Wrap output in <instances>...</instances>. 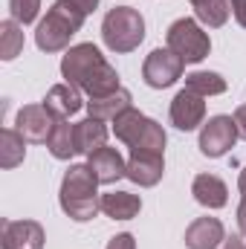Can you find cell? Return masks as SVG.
<instances>
[{
	"label": "cell",
	"instance_id": "cell-15",
	"mask_svg": "<svg viewBox=\"0 0 246 249\" xmlns=\"http://www.w3.org/2000/svg\"><path fill=\"white\" fill-rule=\"evenodd\" d=\"M191 194L206 209H223L229 203V188L217 174H197L191 183Z\"/></svg>",
	"mask_w": 246,
	"mask_h": 249
},
{
	"label": "cell",
	"instance_id": "cell-6",
	"mask_svg": "<svg viewBox=\"0 0 246 249\" xmlns=\"http://www.w3.org/2000/svg\"><path fill=\"white\" fill-rule=\"evenodd\" d=\"M183 70H185V61L177 53H171L165 47V50H154L145 58V64H142V78H145L148 87L165 90V87H171V84H177L183 78Z\"/></svg>",
	"mask_w": 246,
	"mask_h": 249
},
{
	"label": "cell",
	"instance_id": "cell-1",
	"mask_svg": "<svg viewBox=\"0 0 246 249\" xmlns=\"http://www.w3.org/2000/svg\"><path fill=\"white\" fill-rule=\"evenodd\" d=\"M61 75L67 78V84L78 87L90 99L107 96V93H113V90L122 87L116 67H110L107 58L99 53V47H93V44H75V47H70L67 55L61 58Z\"/></svg>",
	"mask_w": 246,
	"mask_h": 249
},
{
	"label": "cell",
	"instance_id": "cell-33",
	"mask_svg": "<svg viewBox=\"0 0 246 249\" xmlns=\"http://www.w3.org/2000/svg\"><path fill=\"white\" fill-rule=\"evenodd\" d=\"M229 6H232V12H235V9H241V6H246V0H229Z\"/></svg>",
	"mask_w": 246,
	"mask_h": 249
},
{
	"label": "cell",
	"instance_id": "cell-2",
	"mask_svg": "<svg viewBox=\"0 0 246 249\" xmlns=\"http://www.w3.org/2000/svg\"><path fill=\"white\" fill-rule=\"evenodd\" d=\"M64 214L75 223H87L102 212V197H99V177L93 174L90 165H70V171L61 180L58 191Z\"/></svg>",
	"mask_w": 246,
	"mask_h": 249
},
{
	"label": "cell",
	"instance_id": "cell-30",
	"mask_svg": "<svg viewBox=\"0 0 246 249\" xmlns=\"http://www.w3.org/2000/svg\"><path fill=\"white\" fill-rule=\"evenodd\" d=\"M238 226H241V235L246 238V197H241V206H238Z\"/></svg>",
	"mask_w": 246,
	"mask_h": 249
},
{
	"label": "cell",
	"instance_id": "cell-3",
	"mask_svg": "<svg viewBox=\"0 0 246 249\" xmlns=\"http://www.w3.org/2000/svg\"><path fill=\"white\" fill-rule=\"evenodd\" d=\"M84 12L72 0H55L47 9V18L35 29V44L41 53H61L70 47V38L84 26Z\"/></svg>",
	"mask_w": 246,
	"mask_h": 249
},
{
	"label": "cell",
	"instance_id": "cell-27",
	"mask_svg": "<svg viewBox=\"0 0 246 249\" xmlns=\"http://www.w3.org/2000/svg\"><path fill=\"white\" fill-rule=\"evenodd\" d=\"M107 249H136V241L130 232H122V235H113L107 241Z\"/></svg>",
	"mask_w": 246,
	"mask_h": 249
},
{
	"label": "cell",
	"instance_id": "cell-32",
	"mask_svg": "<svg viewBox=\"0 0 246 249\" xmlns=\"http://www.w3.org/2000/svg\"><path fill=\"white\" fill-rule=\"evenodd\" d=\"M238 188H241V197H246V168L241 171V177H238Z\"/></svg>",
	"mask_w": 246,
	"mask_h": 249
},
{
	"label": "cell",
	"instance_id": "cell-8",
	"mask_svg": "<svg viewBox=\"0 0 246 249\" xmlns=\"http://www.w3.org/2000/svg\"><path fill=\"white\" fill-rule=\"evenodd\" d=\"M55 124H58V119H55L44 105H23V107L18 110V119H15L18 133H20L26 142H38V145L50 139V133L55 130Z\"/></svg>",
	"mask_w": 246,
	"mask_h": 249
},
{
	"label": "cell",
	"instance_id": "cell-5",
	"mask_svg": "<svg viewBox=\"0 0 246 249\" xmlns=\"http://www.w3.org/2000/svg\"><path fill=\"white\" fill-rule=\"evenodd\" d=\"M168 50L177 53L185 64H200L209 50H211V41H209V32L200 26L197 18H180L168 26Z\"/></svg>",
	"mask_w": 246,
	"mask_h": 249
},
{
	"label": "cell",
	"instance_id": "cell-10",
	"mask_svg": "<svg viewBox=\"0 0 246 249\" xmlns=\"http://www.w3.org/2000/svg\"><path fill=\"white\" fill-rule=\"evenodd\" d=\"M44 226L38 220H3L0 247L3 249H44Z\"/></svg>",
	"mask_w": 246,
	"mask_h": 249
},
{
	"label": "cell",
	"instance_id": "cell-4",
	"mask_svg": "<svg viewBox=\"0 0 246 249\" xmlns=\"http://www.w3.org/2000/svg\"><path fill=\"white\" fill-rule=\"evenodd\" d=\"M102 41L110 53H133L145 41V18L133 6H116L102 20Z\"/></svg>",
	"mask_w": 246,
	"mask_h": 249
},
{
	"label": "cell",
	"instance_id": "cell-21",
	"mask_svg": "<svg viewBox=\"0 0 246 249\" xmlns=\"http://www.w3.org/2000/svg\"><path fill=\"white\" fill-rule=\"evenodd\" d=\"M26 157V139L18 133V127H3L0 133V165L18 168Z\"/></svg>",
	"mask_w": 246,
	"mask_h": 249
},
{
	"label": "cell",
	"instance_id": "cell-19",
	"mask_svg": "<svg viewBox=\"0 0 246 249\" xmlns=\"http://www.w3.org/2000/svg\"><path fill=\"white\" fill-rule=\"evenodd\" d=\"M188 3L194 9V18L209 29H220L229 20V12H232L229 0H188Z\"/></svg>",
	"mask_w": 246,
	"mask_h": 249
},
{
	"label": "cell",
	"instance_id": "cell-16",
	"mask_svg": "<svg viewBox=\"0 0 246 249\" xmlns=\"http://www.w3.org/2000/svg\"><path fill=\"white\" fill-rule=\"evenodd\" d=\"M127 107H133V99H130V90H124V87L87 102V113H90L93 119H102V122H113V119H116L119 113H124Z\"/></svg>",
	"mask_w": 246,
	"mask_h": 249
},
{
	"label": "cell",
	"instance_id": "cell-28",
	"mask_svg": "<svg viewBox=\"0 0 246 249\" xmlns=\"http://www.w3.org/2000/svg\"><path fill=\"white\" fill-rule=\"evenodd\" d=\"M235 124H238V133H241V139H246V105H241L238 110H235Z\"/></svg>",
	"mask_w": 246,
	"mask_h": 249
},
{
	"label": "cell",
	"instance_id": "cell-22",
	"mask_svg": "<svg viewBox=\"0 0 246 249\" xmlns=\"http://www.w3.org/2000/svg\"><path fill=\"white\" fill-rule=\"evenodd\" d=\"M185 87H188L191 93H197V96L209 99V96H220V93H226V78H223L220 72L197 70V72L185 75Z\"/></svg>",
	"mask_w": 246,
	"mask_h": 249
},
{
	"label": "cell",
	"instance_id": "cell-12",
	"mask_svg": "<svg viewBox=\"0 0 246 249\" xmlns=\"http://www.w3.org/2000/svg\"><path fill=\"white\" fill-rule=\"evenodd\" d=\"M84 105H87V102L81 99V90L72 87V84H67V81L50 87L47 96H44V107H47L55 119H70V116H75Z\"/></svg>",
	"mask_w": 246,
	"mask_h": 249
},
{
	"label": "cell",
	"instance_id": "cell-24",
	"mask_svg": "<svg viewBox=\"0 0 246 249\" xmlns=\"http://www.w3.org/2000/svg\"><path fill=\"white\" fill-rule=\"evenodd\" d=\"M20 50H23V26L9 18L0 23V58L12 61L20 55Z\"/></svg>",
	"mask_w": 246,
	"mask_h": 249
},
{
	"label": "cell",
	"instance_id": "cell-14",
	"mask_svg": "<svg viewBox=\"0 0 246 249\" xmlns=\"http://www.w3.org/2000/svg\"><path fill=\"white\" fill-rule=\"evenodd\" d=\"M87 165L93 168V174L99 177L102 186H113L116 180H122L124 174H127V162L122 160V154L116 148H107V145L99 148L96 154H90Z\"/></svg>",
	"mask_w": 246,
	"mask_h": 249
},
{
	"label": "cell",
	"instance_id": "cell-20",
	"mask_svg": "<svg viewBox=\"0 0 246 249\" xmlns=\"http://www.w3.org/2000/svg\"><path fill=\"white\" fill-rule=\"evenodd\" d=\"M145 124H148V116L145 113H139L136 107H127L124 113H119L113 119V133H116L119 142H124L127 148H133L136 139H139V133L145 130Z\"/></svg>",
	"mask_w": 246,
	"mask_h": 249
},
{
	"label": "cell",
	"instance_id": "cell-18",
	"mask_svg": "<svg viewBox=\"0 0 246 249\" xmlns=\"http://www.w3.org/2000/svg\"><path fill=\"white\" fill-rule=\"evenodd\" d=\"M102 212L113 220H133L142 212V200L130 191H107L102 194Z\"/></svg>",
	"mask_w": 246,
	"mask_h": 249
},
{
	"label": "cell",
	"instance_id": "cell-25",
	"mask_svg": "<svg viewBox=\"0 0 246 249\" xmlns=\"http://www.w3.org/2000/svg\"><path fill=\"white\" fill-rule=\"evenodd\" d=\"M165 142H168V136H165L162 124L154 122V119H148L145 130L139 133V139H136V145H133V148H139V151H154V154H162V151H165Z\"/></svg>",
	"mask_w": 246,
	"mask_h": 249
},
{
	"label": "cell",
	"instance_id": "cell-26",
	"mask_svg": "<svg viewBox=\"0 0 246 249\" xmlns=\"http://www.w3.org/2000/svg\"><path fill=\"white\" fill-rule=\"evenodd\" d=\"M38 12H41V0H9V15L20 26L32 23L38 18Z\"/></svg>",
	"mask_w": 246,
	"mask_h": 249
},
{
	"label": "cell",
	"instance_id": "cell-17",
	"mask_svg": "<svg viewBox=\"0 0 246 249\" xmlns=\"http://www.w3.org/2000/svg\"><path fill=\"white\" fill-rule=\"evenodd\" d=\"M107 145V127L102 119H93V116H87V119H81V122H75V154H96L99 148H105Z\"/></svg>",
	"mask_w": 246,
	"mask_h": 249
},
{
	"label": "cell",
	"instance_id": "cell-29",
	"mask_svg": "<svg viewBox=\"0 0 246 249\" xmlns=\"http://www.w3.org/2000/svg\"><path fill=\"white\" fill-rule=\"evenodd\" d=\"M220 249H246V241L241 235H232V238H226V241L220 244Z\"/></svg>",
	"mask_w": 246,
	"mask_h": 249
},
{
	"label": "cell",
	"instance_id": "cell-9",
	"mask_svg": "<svg viewBox=\"0 0 246 249\" xmlns=\"http://www.w3.org/2000/svg\"><path fill=\"white\" fill-rule=\"evenodd\" d=\"M165 174V160L162 154H154V151H139V148H130V157H127V180L136 183L142 188L157 186Z\"/></svg>",
	"mask_w": 246,
	"mask_h": 249
},
{
	"label": "cell",
	"instance_id": "cell-11",
	"mask_svg": "<svg viewBox=\"0 0 246 249\" xmlns=\"http://www.w3.org/2000/svg\"><path fill=\"white\" fill-rule=\"evenodd\" d=\"M203 122H206V102H203V96L191 93L188 87L180 90L174 96V102H171V124L177 130L188 133V130L200 127Z\"/></svg>",
	"mask_w": 246,
	"mask_h": 249
},
{
	"label": "cell",
	"instance_id": "cell-31",
	"mask_svg": "<svg viewBox=\"0 0 246 249\" xmlns=\"http://www.w3.org/2000/svg\"><path fill=\"white\" fill-rule=\"evenodd\" d=\"M72 3H75L84 15H90V12H96V9H99V0H72Z\"/></svg>",
	"mask_w": 246,
	"mask_h": 249
},
{
	"label": "cell",
	"instance_id": "cell-23",
	"mask_svg": "<svg viewBox=\"0 0 246 249\" xmlns=\"http://www.w3.org/2000/svg\"><path fill=\"white\" fill-rule=\"evenodd\" d=\"M47 148L55 160H70L75 154V124H67V119H58L55 130L47 139Z\"/></svg>",
	"mask_w": 246,
	"mask_h": 249
},
{
	"label": "cell",
	"instance_id": "cell-13",
	"mask_svg": "<svg viewBox=\"0 0 246 249\" xmlns=\"http://www.w3.org/2000/svg\"><path fill=\"white\" fill-rule=\"evenodd\" d=\"M226 241V229L217 217H197L185 229V247L188 249H217Z\"/></svg>",
	"mask_w": 246,
	"mask_h": 249
},
{
	"label": "cell",
	"instance_id": "cell-7",
	"mask_svg": "<svg viewBox=\"0 0 246 249\" xmlns=\"http://www.w3.org/2000/svg\"><path fill=\"white\" fill-rule=\"evenodd\" d=\"M238 136L241 133L232 116H211L209 122H203V130H200V154L209 160H220L235 148Z\"/></svg>",
	"mask_w": 246,
	"mask_h": 249
}]
</instances>
